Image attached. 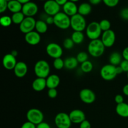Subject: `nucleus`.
<instances>
[{
  "label": "nucleus",
  "instance_id": "22",
  "mask_svg": "<svg viewBox=\"0 0 128 128\" xmlns=\"http://www.w3.org/2000/svg\"><path fill=\"white\" fill-rule=\"evenodd\" d=\"M116 112L120 117L127 118H128V103H122L117 104L116 106Z\"/></svg>",
  "mask_w": 128,
  "mask_h": 128
},
{
  "label": "nucleus",
  "instance_id": "29",
  "mask_svg": "<svg viewBox=\"0 0 128 128\" xmlns=\"http://www.w3.org/2000/svg\"><path fill=\"white\" fill-rule=\"evenodd\" d=\"M25 17L22 11L18 12H16V13H13L11 16V19H12V23L15 24H19L20 25L21 22H22L24 20Z\"/></svg>",
  "mask_w": 128,
  "mask_h": 128
},
{
  "label": "nucleus",
  "instance_id": "54",
  "mask_svg": "<svg viewBox=\"0 0 128 128\" xmlns=\"http://www.w3.org/2000/svg\"><path fill=\"white\" fill-rule=\"evenodd\" d=\"M6 1H7V2H10V1H12V0H6Z\"/></svg>",
  "mask_w": 128,
  "mask_h": 128
},
{
  "label": "nucleus",
  "instance_id": "10",
  "mask_svg": "<svg viewBox=\"0 0 128 128\" xmlns=\"http://www.w3.org/2000/svg\"><path fill=\"white\" fill-rule=\"evenodd\" d=\"M45 14L50 16H54L60 12V6L55 0H47L43 5Z\"/></svg>",
  "mask_w": 128,
  "mask_h": 128
},
{
  "label": "nucleus",
  "instance_id": "21",
  "mask_svg": "<svg viewBox=\"0 0 128 128\" xmlns=\"http://www.w3.org/2000/svg\"><path fill=\"white\" fill-rule=\"evenodd\" d=\"M46 86V80L45 78H36L32 82V88L34 91L36 92H41L43 91Z\"/></svg>",
  "mask_w": 128,
  "mask_h": 128
},
{
  "label": "nucleus",
  "instance_id": "52",
  "mask_svg": "<svg viewBox=\"0 0 128 128\" xmlns=\"http://www.w3.org/2000/svg\"><path fill=\"white\" fill-rule=\"evenodd\" d=\"M11 54L12 55H13L14 56H15V57H16V56H18V51H16V50H12V51L11 52Z\"/></svg>",
  "mask_w": 128,
  "mask_h": 128
},
{
  "label": "nucleus",
  "instance_id": "36",
  "mask_svg": "<svg viewBox=\"0 0 128 128\" xmlns=\"http://www.w3.org/2000/svg\"><path fill=\"white\" fill-rule=\"evenodd\" d=\"M106 6L110 8H114L118 4L120 0H102Z\"/></svg>",
  "mask_w": 128,
  "mask_h": 128
},
{
  "label": "nucleus",
  "instance_id": "46",
  "mask_svg": "<svg viewBox=\"0 0 128 128\" xmlns=\"http://www.w3.org/2000/svg\"><path fill=\"white\" fill-rule=\"evenodd\" d=\"M122 56L124 60L128 61V46L126 47L122 51Z\"/></svg>",
  "mask_w": 128,
  "mask_h": 128
},
{
  "label": "nucleus",
  "instance_id": "33",
  "mask_svg": "<svg viewBox=\"0 0 128 128\" xmlns=\"http://www.w3.org/2000/svg\"><path fill=\"white\" fill-rule=\"evenodd\" d=\"M99 23H100V28H101L102 32H104V31L111 30V23L108 20H106V19L102 20Z\"/></svg>",
  "mask_w": 128,
  "mask_h": 128
},
{
  "label": "nucleus",
  "instance_id": "32",
  "mask_svg": "<svg viewBox=\"0 0 128 128\" xmlns=\"http://www.w3.org/2000/svg\"><path fill=\"white\" fill-rule=\"evenodd\" d=\"M53 67L56 70H61L64 68V60H62L61 58L54 59L52 62Z\"/></svg>",
  "mask_w": 128,
  "mask_h": 128
},
{
  "label": "nucleus",
  "instance_id": "38",
  "mask_svg": "<svg viewBox=\"0 0 128 128\" xmlns=\"http://www.w3.org/2000/svg\"><path fill=\"white\" fill-rule=\"evenodd\" d=\"M120 16L122 20L128 21V8H125L120 11Z\"/></svg>",
  "mask_w": 128,
  "mask_h": 128
},
{
  "label": "nucleus",
  "instance_id": "43",
  "mask_svg": "<svg viewBox=\"0 0 128 128\" xmlns=\"http://www.w3.org/2000/svg\"><path fill=\"white\" fill-rule=\"evenodd\" d=\"M114 101L117 104L124 102V98L121 94H117L114 97Z\"/></svg>",
  "mask_w": 128,
  "mask_h": 128
},
{
  "label": "nucleus",
  "instance_id": "27",
  "mask_svg": "<svg viewBox=\"0 0 128 128\" xmlns=\"http://www.w3.org/2000/svg\"><path fill=\"white\" fill-rule=\"evenodd\" d=\"M35 30H36V31H37L40 34L46 33L48 30V26L44 20H38V21H36Z\"/></svg>",
  "mask_w": 128,
  "mask_h": 128
},
{
  "label": "nucleus",
  "instance_id": "1",
  "mask_svg": "<svg viewBox=\"0 0 128 128\" xmlns=\"http://www.w3.org/2000/svg\"><path fill=\"white\" fill-rule=\"evenodd\" d=\"M106 47L101 40H91L88 45L89 54L94 58H99L102 56L105 51Z\"/></svg>",
  "mask_w": 128,
  "mask_h": 128
},
{
  "label": "nucleus",
  "instance_id": "34",
  "mask_svg": "<svg viewBox=\"0 0 128 128\" xmlns=\"http://www.w3.org/2000/svg\"><path fill=\"white\" fill-rule=\"evenodd\" d=\"M76 59H77L78 61L79 62V63H82V62H85V61H88L89 58L88 54L86 52H84V51H81L76 56Z\"/></svg>",
  "mask_w": 128,
  "mask_h": 128
},
{
  "label": "nucleus",
  "instance_id": "3",
  "mask_svg": "<svg viewBox=\"0 0 128 128\" xmlns=\"http://www.w3.org/2000/svg\"><path fill=\"white\" fill-rule=\"evenodd\" d=\"M54 24L60 30H67L71 27V17L64 12H60L54 16Z\"/></svg>",
  "mask_w": 128,
  "mask_h": 128
},
{
  "label": "nucleus",
  "instance_id": "48",
  "mask_svg": "<svg viewBox=\"0 0 128 128\" xmlns=\"http://www.w3.org/2000/svg\"><path fill=\"white\" fill-rule=\"evenodd\" d=\"M55 1H56V2L61 6H64V5L68 1V0H55Z\"/></svg>",
  "mask_w": 128,
  "mask_h": 128
},
{
  "label": "nucleus",
  "instance_id": "20",
  "mask_svg": "<svg viewBox=\"0 0 128 128\" xmlns=\"http://www.w3.org/2000/svg\"><path fill=\"white\" fill-rule=\"evenodd\" d=\"M46 80V86L48 89H56L60 84V78L58 75L52 74H50Z\"/></svg>",
  "mask_w": 128,
  "mask_h": 128
},
{
  "label": "nucleus",
  "instance_id": "15",
  "mask_svg": "<svg viewBox=\"0 0 128 128\" xmlns=\"http://www.w3.org/2000/svg\"><path fill=\"white\" fill-rule=\"evenodd\" d=\"M70 120L72 123L81 124L82 121L86 120V114L82 110H73L69 114Z\"/></svg>",
  "mask_w": 128,
  "mask_h": 128
},
{
  "label": "nucleus",
  "instance_id": "8",
  "mask_svg": "<svg viewBox=\"0 0 128 128\" xmlns=\"http://www.w3.org/2000/svg\"><path fill=\"white\" fill-rule=\"evenodd\" d=\"M54 123L58 128H70L71 122L69 114L66 112H59L54 118Z\"/></svg>",
  "mask_w": 128,
  "mask_h": 128
},
{
  "label": "nucleus",
  "instance_id": "37",
  "mask_svg": "<svg viewBox=\"0 0 128 128\" xmlns=\"http://www.w3.org/2000/svg\"><path fill=\"white\" fill-rule=\"evenodd\" d=\"M8 2H7L6 0H0V12L1 13L5 12L6 10H8Z\"/></svg>",
  "mask_w": 128,
  "mask_h": 128
},
{
  "label": "nucleus",
  "instance_id": "16",
  "mask_svg": "<svg viewBox=\"0 0 128 128\" xmlns=\"http://www.w3.org/2000/svg\"><path fill=\"white\" fill-rule=\"evenodd\" d=\"M17 62L16 57L11 53L5 54L2 58V66L7 70H13Z\"/></svg>",
  "mask_w": 128,
  "mask_h": 128
},
{
  "label": "nucleus",
  "instance_id": "25",
  "mask_svg": "<svg viewBox=\"0 0 128 128\" xmlns=\"http://www.w3.org/2000/svg\"><path fill=\"white\" fill-rule=\"evenodd\" d=\"M78 64L79 62L76 58L73 56L66 58L64 60V68L69 70H74L78 66Z\"/></svg>",
  "mask_w": 128,
  "mask_h": 128
},
{
  "label": "nucleus",
  "instance_id": "51",
  "mask_svg": "<svg viewBox=\"0 0 128 128\" xmlns=\"http://www.w3.org/2000/svg\"><path fill=\"white\" fill-rule=\"evenodd\" d=\"M17 1H18L20 3H21L22 5H23V4H24L27 3V2H30V1H31V0H17Z\"/></svg>",
  "mask_w": 128,
  "mask_h": 128
},
{
  "label": "nucleus",
  "instance_id": "41",
  "mask_svg": "<svg viewBox=\"0 0 128 128\" xmlns=\"http://www.w3.org/2000/svg\"><path fill=\"white\" fill-rule=\"evenodd\" d=\"M21 128H36V125L30 121H26L22 124Z\"/></svg>",
  "mask_w": 128,
  "mask_h": 128
},
{
  "label": "nucleus",
  "instance_id": "12",
  "mask_svg": "<svg viewBox=\"0 0 128 128\" xmlns=\"http://www.w3.org/2000/svg\"><path fill=\"white\" fill-rule=\"evenodd\" d=\"M80 98L82 102L87 104H91L96 101V94L89 88H84L80 92Z\"/></svg>",
  "mask_w": 128,
  "mask_h": 128
},
{
  "label": "nucleus",
  "instance_id": "11",
  "mask_svg": "<svg viewBox=\"0 0 128 128\" xmlns=\"http://www.w3.org/2000/svg\"><path fill=\"white\" fill-rule=\"evenodd\" d=\"M36 21L33 17H25L24 20L20 24V30L24 34L35 30Z\"/></svg>",
  "mask_w": 128,
  "mask_h": 128
},
{
  "label": "nucleus",
  "instance_id": "5",
  "mask_svg": "<svg viewBox=\"0 0 128 128\" xmlns=\"http://www.w3.org/2000/svg\"><path fill=\"white\" fill-rule=\"evenodd\" d=\"M101 77L105 81H112L114 80L118 75L116 70V66L111 64H108L102 66L100 70Z\"/></svg>",
  "mask_w": 128,
  "mask_h": 128
},
{
  "label": "nucleus",
  "instance_id": "13",
  "mask_svg": "<svg viewBox=\"0 0 128 128\" xmlns=\"http://www.w3.org/2000/svg\"><path fill=\"white\" fill-rule=\"evenodd\" d=\"M101 40L106 48H111L116 42V34L112 30L102 32Z\"/></svg>",
  "mask_w": 128,
  "mask_h": 128
},
{
  "label": "nucleus",
  "instance_id": "49",
  "mask_svg": "<svg viewBox=\"0 0 128 128\" xmlns=\"http://www.w3.org/2000/svg\"><path fill=\"white\" fill-rule=\"evenodd\" d=\"M89 1H90V4H91L98 5L99 4L101 1H102V0H89Z\"/></svg>",
  "mask_w": 128,
  "mask_h": 128
},
{
  "label": "nucleus",
  "instance_id": "50",
  "mask_svg": "<svg viewBox=\"0 0 128 128\" xmlns=\"http://www.w3.org/2000/svg\"><path fill=\"white\" fill-rule=\"evenodd\" d=\"M116 70H117V72L118 74H121L122 72H123V71H122V70L121 69V68L120 67V66H116Z\"/></svg>",
  "mask_w": 128,
  "mask_h": 128
},
{
  "label": "nucleus",
  "instance_id": "23",
  "mask_svg": "<svg viewBox=\"0 0 128 128\" xmlns=\"http://www.w3.org/2000/svg\"><path fill=\"white\" fill-rule=\"evenodd\" d=\"M22 4L17 0H12L8 2V10L12 14L21 12L22 11Z\"/></svg>",
  "mask_w": 128,
  "mask_h": 128
},
{
  "label": "nucleus",
  "instance_id": "17",
  "mask_svg": "<svg viewBox=\"0 0 128 128\" xmlns=\"http://www.w3.org/2000/svg\"><path fill=\"white\" fill-rule=\"evenodd\" d=\"M24 40L28 44L31 46H36L41 41V34L37 31H32L25 34Z\"/></svg>",
  "mask_w": 128,
  "mask_h": 128
},
{
  "label": "nucleus",
  "instance_id": "28",
  "mask_svg": "<svg viewBox=\"0 0 128 128\" xmlns=\"http://www.w3.org/2000/svg\"><path fill=\"white\" fill-rule=\"evenodd\" d=\"M71 38L75 44H80L84 40V34L81 31H74L71 34Z\"/></svg>",
  "mask_w": 128,
  "mask_h": 128
},
{
  "label": "nucleus",
  "instance_id": "19",
  "mask_svg": "<svg viewBox=\"0 0 128 128\" xmlns=\"http://www.w3.org/2000/svg\"><path fill=\"white\" fill-rule=\"evenodd\" d=\"M62 10L66 14L70 17H72L78 12V7L76 3L72 1H68L64 6H62Z\"/></svg>",
  "mask_w": 128,
  "mask_h": 128
},
{
  "label": "nucleus",
  "instance_id": "44",
  "mask_svg": "<svg viewBox=\"0 0 128 128\" xmlns=\"http://www.w3.org/2000/svg\"><path fill=\"white\" fill-rule=\"evenodd\" d=\"M44 21L47 23L48 25L54 24V16H50L48 15Z\"/></svg>",
  "mask_w": 128,
  "mask_h": 128
},
{
  "label": "nucleus",
  "instance_id": "55",
  "mask_svg": "<svg viewBox=\"0 0 128 128\" xmlns=\"http://www.w3.org/2000/svg\"><path fill=\"white\" fill-rule=\"evenodd\" d=\"M127 78H128V72H127Z\"/></svg>",
  "mask_w": 128,
  "mask_h": 128
},
{
  "label": "nucleus",
  "instance_id": "6",
  "mask_svg": "<svg viewBox=\"0 0 128 128\" xmlns=\"http://www.w3.org/2000/svg\"><path fill=\"white\" fill-rule=\"evenodd\" d=\"M87 27L84 16L80 14H76L71 17V28L74 31H81L86 30Z\"/></svg>",
  "mask_w": 128,
  "mask_h": 128
},
{
  "label": "nucleus",
  "instance_id": "18",
  "mask_svg": "<svg viewBox=\"0 0 128 128\" xmlns=\"http://www.w3.org/2000/svg\"><path fill=\"white\" fill-rule=\"evenodd\" d=\"M28 70L27 64L23 61H19L17 62L16 66L14 68V73L16 77L22 78L26 75Z\"/></svg>",
  "mask_w": 128,
  "mask_h": 128
},
{
  "label": "nucleus",
  "instance_id": "26",
  "mask_svg": "<svg viewBox=\"0 0 128 128\" xmlns=\"http://www.w3.org/2000/svg\"><path fill=\"white\" fill-rule=\"evenodd\" d=\"M92 11V7L90 3L83 2L78 6V12L81 16H86L90 14Z\"/></svg>",
  "mask_w": 128,
  "mask_h": 128
},
{
  "label": "nucleus",
  "instance_id": "2",
  "mask_svg": "<svg viewBox=\"0 0 128 128\" xmlns=\"http://www.w3.org/2000/svg\"><path fill=\"white\" fill-rule=\"evenodd\" d=\"M51 68L46 61L41 60L35 63L34 72L37 78L46 79L50 75Z\"/></svg>",
  "mask_w": 128,
  "mask_h": 128
},
{
  "label": "nucleus",
  "instance_id": "9",
  "mask_svg": "<svg viewBox=\"0 0 128 128\" xmlns=\"http://www.w3.org/2000/svg\"><path fill=\"white\" fill-rule=\"evenodd\" d=\"M46 52L47 54L54 60L61 58L63 54L62 47L56 42H50L46 46Z\"/></svg>",
  "mask_w": 128,
  "mask_h": 128
},
{
  "label": "nucleus",
  "instance_id": "4",
  "mask_svg": "<svg viewBox=\"0 0 128 128\" xmlns=\"http://www.w3.org/2000/svg\"><path fill=\"white\" fill-rule=\"evenodd\" d=\"M102 32L100 23L96 21L90 22L86 28V34L91 41L100 39V36L102 35Z\"/></svg>",
  "mask_w": 128,
  "mask_h": 128
},
{
  "label": "nucleus",
  "instance_id": "30",
  "mask_svg": "<svg viewBox=\"0 0 128 128\" xmlns=\"http://www.w3.org/2000/svg\"><path fill=\"white\" fill-rule=\"evenodd\" d=\"M93 64L91 61H85V62H82L81 64V70L82 72H84V73H89V72H91L93 70Z\"/></svg>",
  "mask_w": 128,
  "mask_h": 128
},
{
  "label": "nucleus",
  "instance_id": "31",
  "mask_svg": "<svg viewBox=\"0 0 128 128\" xmlns=\"http://www.w3.org/2000/svg\"><path fill=\"white\" fill-rule=\"evenodd\" d=\"M12 23L11 17L9 16H2L0 18V24L2 27L7 28L9 27Z\"/></svg>",
  "mask_w": 128,
  "mask_h": 128
},
{
  "label": "nucleus",
  "instance_id": "39",
  "mask_svg": "<svg viewBox=\"0 0 128 128\" xmlns=\"http://www.w3.org/2000/svg\"><path fill=\"white\" fill-rule=\"evenodd\" d=\"M47 94L48 97L50 98H56L58 96V91L56 90V89H49Z\"/></svg>",
  "mask_w": 128,
  "mask_h": 128
},
{
  "label": "nucleus",
  "instance_id": "40",
  "mask_svg": "<svg viewBox=\"0 0 128 128\" xmlns=\"http://www.w3.org/2000/svg\"><path fill=\"white\" fill-rule=\"evenodd\" d=\"M120 66L121 68V69L122 70L123 72H128V61H127V60H122V62L120 64Z\"/></svg>",
  "mask_w": 128,
  "mask_h": 128
},
{
  "label": "nucleus",
  "instance_id": "35",
  "mask_svg": "<svg viewBox=\"0 0 128 128\" xmlns=\"http://www.w3.org/2000/svg\"><path fill=\"white\" fill-rule=\"evenodd\" d=\"M63 46L66 50H71L74 46V42L72 40L71 38H67L63 41Z\"/></svg>",
  "mask_w": 128,
  "mask_h": 128
},
{
  "label": "nucleus",
  "instance_id": "24",
  "mask_svg": "<svg viewBox=\"0 0 128 128\" xmlns=\"http://www.w3.org/2000/svg\"><path fill=\"white\" fill-rule=\"evenodd\" d=\"M122 54L120 53L117 51H114V52H112L109 58V61L111 64L113 65V66H120L121 62L122 61Z\"/></svg>",
  "mask_w": 128,
  "mask_h": 128
},
{
  "label": "nucleus",
  "instance_id": "7",
  "mask_svg": "<svg viewBox=\"0 0 128 128\" xmlns=\"http://www.w3.org/2000/svg\"><path fill=\"white\" fill-rule=\"evenodd\" d=\"M28 121L32 122L34 124L38 125L43 122L44 114L42 111L37 108H31L26 113Z\"/></svg>",
  "mask_w": 128,
  "mask_h": 128
},
{
  "label": "nucleus",
  "instance_id": "45",
  "mask_svg": "<svg viewBox=\"0 0 128 128\" xmlns=\"http://www.w3.org/2000/svg\"><path fill=\"white\" fill-rule=\"evenodd\" d=\"M36 128H51L50 125L46 122H42L39 124L36 125Z\"/></svg>",
  "mask_w": 128,
  "mask_h": 128
},
{
  "label": "nucleus",
  "instance_id": "47",
  "mask_svg": "<svg viewBox=\"0 0 128 128\" xmlns=\"http://www.w3.org/2000/svg\"><path fill=\"white\" fill-rule=\"evenodd\" d=\"M122 93L125 96H128V84H126L122 88Z\"/></svg>",
  "mask_w": 128,
  "mask_h": 128
},
{
  "label": "nucleus",
  "instance_id": "53",
  "mask_svg": "<svg viewBox=\"0 0 128 128\" xmlns=\"http://www.w3.org/2000/svg\"><path fill=\"white\" fill-rule=\"evenodd\" d=\"M69 1H72V2H77V1H78L79 0H69Z\"/></svg>",
  "mask_w": 128,
  "mask_h": 128
},
{
  "label": "nucleus",
  "instance_id": "14",
  "mask_svg": "<svg viewBox=\"0 0 128 128\" xmlns=\"http://www.w3.org/2000/svg\"><path fill=\"white\" fill-rule=\"evenodd\" d=\"M22 12L26 17H33L38 12V6L35 2H27L22 5Z\"/></svg>",
  "mask_w": 128,
  "mask_h": 128
},
{
  "label": "nucleus",
  "instance_id": "42",
  "mask_svg": "<svg viewBox=\"0 0 128 128\" xmlns=\"http://www.w3.org/2000/svg\"><path fill=\"white\" fill-rule=\"evenodd\" d=\"M80 128H91V124L90 121L86 120L80 124Z\"/></svg>",
  "mask_w": 128,
  "mask_h": 128
},
{
  "label": "nucleus",
  "instance_id": "56",
  "mask_svg": "<svg viewBox=\"0 0 128 128\" xmlns=\"http://www.w3.org/2000/svg\"><path fill=\"white\" fill-rule=\"evenodd\" d=\"M40 1H46V0H40ZM47 1V0H46Z\"/></svg>",
  "mask_w": 128,
  "mask_h": 128
}]
</instances>
